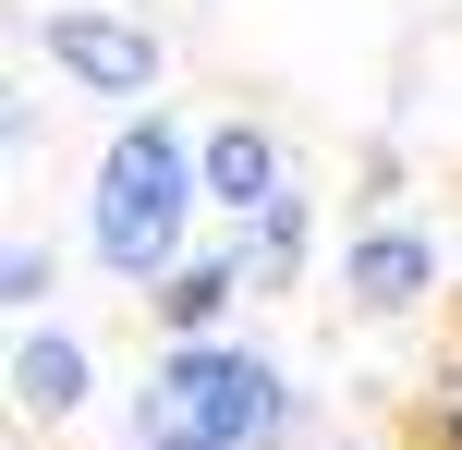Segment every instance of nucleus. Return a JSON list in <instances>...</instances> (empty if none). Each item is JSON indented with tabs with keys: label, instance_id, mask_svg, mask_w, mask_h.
I'll use <instances>...</instances> for the list:
<instances>
[{
	"label": "nucleus",
	"instance_id": "nucleus-2",
	"mask_svg": "<svg viewBox=\"0 0 462 450\" xmlns=\"http://www.w3.org/2000/svg\"><path fill=\"white\" fill-rule=\"evenodd\" d=\"M304 438V390L280 354L255 341H159L146 390L122 402V450H292Z\"/></svg>",
	"mask_w": 462,
	"mask_h": 450
},
{
	"label": "nucleus",
	"instance_id": "nucleus-1",
	"mask_svg": "<svg viewBox=\"0 0 462 450\" xmlns=\"http://www.w3.org/2000/svg\"><path fill=\"white\" fill-rule=\"evenodd\" d=\"M208 170H195V122H171L159 97H146L134 122H110V146H97L86 170V268L122 292L171 280V268L208 243Z\"/></svg>",
	"mask_w": 462,
	"mask_h": 450
},
{
	"label": "nucleus",
	"instance_id": "nucleus-10",
	"mask_svg": "<svg viewBox=\"0 0 462 450\" xmlns=\"http://www.w3.org/2000/svg\"><path fill=\"white\" fill-rule=\"evenodd\" d=\"M0 146H13V159H37V146H49V110H37V86H13V97H0Z\"/></svg>",
	"mask_w": 462,
	"mask_h": 450
},
{
	"label": "nucleus",
	"instance_id": "nucleus-8",
	"mask_svg": "<svg viewBox=\"0 0 462 450\" xmlns=\"http://www.w3.org/2000/svg\"><path fill=\"white\" fill-rule=\"evenodd\" d=\"M231 243H244V280H255V292H292L304 256H317V207H304V183H280L255 219H231Z\"/></svg>",
	"mask_w": 462,
	"mask_h": 450
},
{
	"label": "nucleus",
	"instance_id": "nucleus-9",
	"mask_svg": "<svg viewBox=\"0 0 462 450\" xmlns=\"http://www.w3.org/2000/svg\"><path fill=\"white\" fill-rule=\"evenodd\" d=\"M49 292H61V256H49V243L24 232L13 256H0V305H13V317H49Z\"/></svg>",
	"mask_w": 462,
	"mask_h": 450
},
{
	"label": "nucleus",
	"instance_id": "nucleus-4",
	"mask_svg": "<svg viewBox=\"0 0 462 450\" xmlns=\"http://www.w3.org/2000/svg\"><path fill=\"white\" fill-rule=\"evenodd\" d=\"M24 37H37V61L61 73L73 97H110V110H146V97L171 86V37L146 13H122V0H61V13H37Z\"/></svg>",
	"mask_w": 462,
	"mask_h": 450
},
{
	"label": "nucleus",
	"instance_id": "nucleus-11",
	"mask_svg": "<svg viewBox=\"0 0 462 450\" xmlns=\"http://www.w3.org/2000/svg\"><path fill=\"white\" fill-rule=\"evenodd\" d=\"M426 438H439V450H462V390H439V402H426Z\"/></svg>",
	"mask_w": 462,
	"mask_h": 450
},
{
	"label": "nucleus",
	"instance_id": "nucleus-7",
	"mask_svg": "<svg viewBox=\"0 0 462 450\" xmlns=\"http://www.w3.org/2000/svg\"><path fill=\"white\" fill-rule=\"evenodd\" d=\"M244 292H255L244 280V243L219 232V243H195L171 280H146V317H159V341H219L231 317H244Z\"/></svg>",
	"mask_w": 462,
	"mask_h": 450
},
{
	"label": "nucleus",
	"instance_id": "nucleus-12",
	"mask_svg": "<svg viewBox=\"0 0 462 450\" xmlns=\"http://www.w3.org/2000/svg\"><path fill=\"white\" fill-rule=\"evenodd\" d=\"M450 390H462V365H450Z\"/></svg>",
	"mask_w": 462,
	"mask_h": 450
},
{
	"label": "nucleus",
	"instance_id": "nucleus-3",
	"mask_svg": "<svg viewBox=\"0 0 462 450\" xmlns=\"http://www.w3.org/2000/svg\"><path fill=\"white\" fill-rule=\"evenodd\" d=\"M439 292H450V232L426 207H402V195H377L341 232V305L365 317V329H414Z\"/></svg>",
	"mask_w": 462,
	"mask_h": 450
},
{
	"label": "nucleus",
	"instance_id": "nucleus-6",
	"mask_svg": "<svg viewBox=\"0 0 462 450\" xmlns=\"http://www.w3.org/2000/svg\"><path fill=\"white\" fill-rule=\"evenodd\" d=\"M195 170H208L219 219H255L280 183H292V146H280V122H255V110H208L195 122Z\"/></svg>",
	"mask_w": 462,
	"mask_h": 450
},
{
	"label": "nucleus",
	"instance_id": "nucleus-5",
	"mask_svg": "<svg viewBox=\"0 0 462 450\" xmlns=\"http://www.w3.org/2000/svg\"><path fill=\"white\" fill-rule=\"evenodd\" d=\"M73 414H97V341L61 329V317H24V329H13V427L24 438H61Z\"/></svg>",
	"mask_w": 462,
	"mask_h": 450
}]
</instances>
